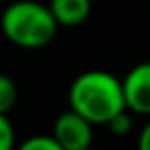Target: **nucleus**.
Instances as JSON below:
<instances>
[{
	"mask_svg": "<svg viewBox=\"0 0 150 150\" xmlns=\"http://www.w3.org/2000/svg\"><path fill=\"white\" fill-rule=\"evenodd\" d=\"M68 103L93 125H107L117 113L125 111L121 78L107 70H86L72 80Z\"/></svg>",
	"mask_w": 150,
	"mask_h": 150,
	"instance_id": "obj_1",
	"label": "nucleus"
},
{
	"mask_svg": "<svg viewBox=\"0 0 150 150\" xmlns=\"http://www.w3.org/2000/svg\"><path fill=\"white\" fill-rule=\"evenodd\" d=\"M4 37L23 50H41L58 33V23L47 4L37 0H15L0 15Z\"/></svg>",
	"mask_w": 150,
	"mask_h": 150,
	"instance_id": "obj_2",
	"label": "nucleus"
},
{
	"mask_svg": "<svg viewBox=\"0 0 150 150\" xmlns=\"http://www.w3.org/2000/svg\"><path fill=\"white\" fill-rule=\"evenodd\" d=\"M93 123L74 109L60 113L54 121L52 136L64 150H86L93 146Z\"/></svg>",
	"mask_w": 150,
	"mask_h": 150,
	"instance_id": "obj_3",
	"label": "nucleus"
},
{
	"mask_svg": "<svg viewBox=\"0 0 150 150\" xmlns=\"http://www.w3.org/2000/svg\"><path fill=\"white\" fill-rule=\"evenodd\" d=\"M125 109L136 115H150V62H140L121 78Z\"/></svg>",
	"mask_w": 150,
	"mask_h": 150,
	"instance_id": "obj_4",
	"label": "nucleus"
},
{
	"mask_svg": "<svg viewBox=\"0 0 150 150\" xmlns=\"http://www.w3.org/2000/svg\"><path fill=\"white\" fill-rule=\"evenodd\" d=\"M47 6L58 27H78L86 23L93 11L91 0H50Z\"/></svg>",
	"mask_w": 150,
	"mask_h": 150,
	"instance_id": "obj_5",
	"label": "nucleus"
},
{
	"mask_svg": "<svg viewBox=\"0 0 150 150\" xmlns=\"http://www.w3.org/2000/svg\"><path fill=\"white\" fill-rule=\"evenodd\" d=\"M17 99H19L17 82L6 74H0V113L8 115V111L17 105Z\"/></svg>",
	"mask_w": 150,
	"mask_h": 150,
	"instance_id": "obj_6",
	"label": "nucleus"
},
{
	"mask_svg": "<svg viewBox=\"0 0 150 150\" xmlns=\"http://www.w3.org/2000/svg\"><path fill=\"white\" fill-rule=\"evenodd\" d=\"M15 150H64V148L54 140V136L37 134V136H31V138L23 140Z\"/></svg>",
	"mask_w": 150,
	"mask_h": 150,
	"instance_id": "obj_7",
	"label": "nucleus"
},
{
	"mask_svg": "<svg viewBox=\"0 0 150 150\" xmlns=\"http://www.w3.org/2000/svg\"><path fill=\"white\" fill-rule=\"evenodd\" d=\"M17 148V134L13 121L6 113H0V150H15Z\"/></svg>",
	"mask_w": 150,
	"mask_h": 150,
	"instance_id": "obj_8",
	"label": "nucleus"
},
{
	"mask_svg": "<svg viewBox=\"0 0 150 150\" xmlns=\"http://www.w3.org/2000/svg\"><path fill=\"white\" fill-rule=\"evenodd\" d=\"M107 127L115 134V136H119V138H123V136H127L129 132H132V127H134V121H132V115H129V111L125 109V111H121V113H117L109 123H107Z\"/></svg>",
	"mask_w": 150,
	"mask_h": 150,
	"instance_id": "obj_9",
	"label": "nucleus"
},
{
	"mask_svg": "<svg viewBox=\"0 0 150 150\" xmlns=\"http://www.w3.org/2000/svg\"><path fill=\"white\" fill-rule=\"evenodd\" d=\"M138 150H150V121L142 127L138 136Z\"/></svg>",
	"mask_w": 150,
	"mask_h": 150,
	"instance_id": "obj_10",
	"label": "nucleus"
},
{
	"mask_svg": "<svg viewBox=\"0 0 150 150\" xmlns=\"http://www.w3.org/2000/svg\"><path fill=\"white\" fill-rule=\"evenodd\" d=\"M86 150H101V148H95V146H91V148H86Z\"/></svg>",
	"mask_w": 150,
	"mask_h": 150,
	"instance_id": "obj_11",
	"label": "nucleus"
}]
</instances>
